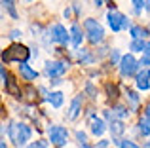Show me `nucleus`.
<instances>
[{"label": "nucleus", "mask_w": 150, "mask_h": 148, "mask_svg": "<svg viewBox=\"0 0 150 148\" xmlns=\"http://www.w3.org/2000/svg\"><path fill=\"white\" fill-rule=\"evenodd\" d=\"M0 148H8V144H6V139H4V141H0Z\"/></svg>", "instance_id": "2f4dec72"}, {"label": "nucleus", "mask_w": 150, "mask_h": 148, "mask_svg": "<svg viewBox=\"0 0 150 148\" xmlns=\"http://www.w3.org/2000/svg\"><path fill=\"white\" fill-rule=\"evenodd\" d=\"M84 34H86V30H82V27L78 25V23H74V25L70 27V44H72L74 48H80L82 42H84Z\"/></svg>", "instance_id": "9b49d317"}, {"label": "nucleus", "mask_w": 150, "mask_h": 148, "mask_svg": "<svg viewBox=\"0 0 150 148\" xmlns=\"http://www.w3.org/2000/svg\"><path fill=\"white\" fill-rule=\"evenodd\" d=\"M146 36H148L146 29H143V27H139V25L131 27V38H146Z\"/></svg>", "instance_id": "6ab92c4d"}, {"label": "nucleus", "mask_w": 150, "mask_h": 148, "mask_svg": "<svg viewBox=\"0 0 150 148\" xmlns=\"http://www.w3.org/2000/svg\"><path fill=\"white\" fill-rule=\"evenodd\" d=\"M141 67H150V53L144 51L143 57H141Z\"/></svg>", "instance_id": "393cba45"}, {"label": "nucleus", "mask_w": 150, "mask_h": 148, "mask_svg": "<svg viewBox=\"0 0 150 148\" xmlns=\"http://www.w3.org/2000/svg\"><path fill=\"white\" fill-rule=\"evenodd\" d=\"M144 51H148V53H150V42H146V49H144Z\"/></svg>", "instance_id": "f704fd0d"}, {"label": "nucleus", "mask_w": 150, "mask_h": 148, "mask_svg": "<svg viewBox=\"0 0 150 148\" xmlns=\"http://www.w3.org/2000/svg\"><path fill=\"white\" fill-rule=\"evenodd\" d=\"M8 135H10V139L13 141L15 146H25L30 141V137H33V129L23 122H13V123H10Z\"/></svg>", "instance_id": "f257e3e1"}, {"label": "nucleus", "mask_w": 150, "mask_h": 148, "mask_svg": "<svg viewBox=\"0 0 150 148\" xmlns=\"http://www.w3.org/2000/svg\"><path fill=\"white\" fill-rule=\"evenodd\" d=\"M131 6H133V11L139 15L143 11V8H146V0H131Z\"/></svg>", "instance_id": "412c9836"}, {"label": "nucleus", "mask_w": 150, "mask_h": 148, "mask_svg": "<svg viewBox=\"0 0 150 148\" xmlns=\"http://www.w3.org/2000/svg\"><path fill=\"white\" fill-rule=\"evenodd\" d=\"M106 23H108V27L114 30V32H120V30L131 29L129 19L125 17L124 13H118V11H114V10H110L108 13H106Z\"/></svg>", "instance_id": "39448f33"}, {"label": "nucleus", "mask_w": 150, "mask_h": 148, "mask_svg": "<svg viewBox=\"0 0 150 148\" xmlns=\"http://www.w3.org/2000/svg\"><path fill=\"white\" fill-rule=\"evenodd\" d=\"M146 148H150V139H148V142H146Z\"/></svg>", "instance_id": "c9c22d12"}, {"label": "nucleus", "mask_w": 150, "mask_h": 148, "mask_svg": "<svg viewBox=\"0 0 150 148\" xmlns=\"http://www.w3.org/2000/svg\"><path fill=\"white\" fill-rule=\"evenodd\" d=\"M78 59H80L82 63L88 65V63H91V61H93V57L88 53V49H78Z\"/></svg>", "instance_id": "4be33fe9"}, {"label": "nucleus", "mask_w": 150, "mask_h": 148, "mask_svg": "<svg viewBox=\"0 0 150 148\" xmlns=\"http://www.w3.org/2000/svg\"><path fill=\"white\" fill-rule=\"evenodd\" d=\"M129 49H131L133 53H144V49H146L144 38H133L131 44H129Z\"/></svg>", "instance_id": "dca6fc26"}, {"label": "nucleus", "mask_w": 150, "mask_h": 148, "mask_svg": "<svg viewBox=\"0 0 150 148\" xmlns=\"http://www.w3.org/2000/svg\"><path fill=\"white\" fill-rule=\"evenodd\" d=\"M108 129H110V133H112L114 137H118V135H122V133L125 131V125H124V122H122V120L114 118V120H110Z\"/></svg>", "instance_id": "2eb2a0df"}, {"label": "nucleus", "mask_w": 150, "mask_h": 148, "mask_svg": "<svg viewBox=\"0 0 150 148\" xmlns=\"http://www.w3.org/2000/svg\"><path fill=\"white\" fill-rule=\"evenodd\" d=\"M48 32H50L51 42H55V44H61V46L70 44V30H67L65 27L61 25V23H55V25H51Z\"/></svg>", "instance_id": "0eeeda50"}, {"label": "nucleus", "mask_w": 150, "mask_h": 148, "mask_svg": "<svg viewBox=\"0 0 150 148\" xmlns=\"http://www.w3.org/2000/svg\"><path fill=\"white\" fill-rule=\"evenodd\" d=\"M95 6L99 8V6H103V0H95Z\"/></svg>", "instance_id": "72a5a7b5"}, {"label": "nucleus", "mask_w": 150, "mask_h": 148, "mask_svg": "<svg viewBox=\"0 0 150 148\" xmlns=\"http://www.w3.org/2000/svg\"><path fill=\"white\" fill-rule=\"evenodd\" d=\"M48 137H50L51 144L61 148V146H65L67 142H69V131H67V127H63V125H51L48 129Z\"/></svg>", "instance_id": "423d86ee"}, {"label": "nucleus", "mask_w": 150, "mask_h": 148, "mask_svg": "<svg viewBox=\"0 0 150 148\" xmlns=\"http://www.w3.org/2000/svg\"><path fill=\"white\" fill-rule=\"evenodd\" d=\"M76 141L80 142V144H82V142H88V137H86V133H84V131H80V129L76 131Z\"/></svg>", "instance_id": "a878e982"}, {"label": "nucleus", "mask_w": 150, "mask_h": 148, "mask_svg": "<svg viewBox=\"0 0 150 148\" xmlns=\"http://www.w3.org/2000/svg\"><path fill=\"white\" fill-rule=\"evenodd\" d=\"M2 82H4V85L10 82V80H8V72H6V68H4V67H2Z\"/></svg>", "instance_id": "c85d7f7f"}, {"label": "nucleus", "mask_w": 150, "mask_h": 148, "mask_svg": "<svg viewBox=\"0 0 150 148\" xmlns=\"http://www.w3.org/2000/svg\"><path fill=\"white\" fill-rule=\"evenodd\" d=\"M25 2H33V0H25Z\"/></svg>", "instance_id": "4c0bfd02"}, {"label": "nucleus", "mask_w": 150, "mask_h": 148, "mask_svg": "<svg viewBox=\"0 0 150 148\" xmlns=\"http://www.w3.org/2000/svg\"><path fill=\"white\" fill-rule=\"evenodd\" d=\"M84 30H86V34H88V40L91 42L93 46L101 44V42L105 40V29H103L99 25V21H95V19H86Z\"/></svg>", "instance_id": "f03ea898"}, {"label": "nucleus", "mask_w": 150, "mask_h": 148, "mask_svg": "<svg viewBox=\"0 0 150 148\" xmlns=\"http://www.w3.org/2000/svg\"><path fill=\"white\" fill-rule=\"evenodd\" d=\"M19 74H21V78L27 80V82H33V80L38 78V72L34 70L30 65H27V61H25V63H19Z\"/></svg>", "instance_id": "f8f14e48"}, {"label": "nucleus", "mask_w": 150, "mask_h": 148, "mask_svg": "<svg viewBox=\"0 0 150 148\" xmlns=\"http://www.w3.org/2000/svg\"><path fill=\"white\" fill-rule=\"evenodd\" d=\"M25 148H34V144H29V146H25Z\"/></svg>", "instance_id": "e433bc0d"}, {"label": "nucleus", "mask_w": 150, "mask_h": 148, "mask_svg": "<svg viewBox=\"0 0 150 148\" xmlns=\"http://www.w3.org/2000/svg\"><path fill=\"white\" fill-rule=\"evenodd\" d=\"M122 57H124V55H120V51H118L116 48H112V49H110V53H108V59H110V63H112V65H120Z\"/></svg>", "instance_id": "aec40b11"}, {"label": "nucleus", "mask_w": 150, "mask_h": 148, "mask_svg": "<svg viewBox=\"0 0 150 148\" xmlns=\"http://www.w3.org/2000/svg\"><path fill=\"white\" fill-rule=\"evenodd\" d=\"M120 148H141V146H139V144H135L133 141H129V139H122Z\"/></svg>", "instance_id": "b1692460"}, {"label": "nucleus", "mask_w": 150, "mask_h": 148, "mask_svg": "<svg viewBox=\"0 0 150 148\" xmlns=\"http://www.w3.org/2000/svg\"><path fill=\"white\" fill-rule=\"evenodd\" d=\"M82 103H84V95H76L72 99V103H70V108H69V112H67V118L69 120H76L78 116H80V112H82Z\"/></svg>", "instance_id": "9d476101"}, {"label": "nucleus", "mask_w": 150, "mask_h": 148, "mask_svg": "<svg viewBox=\"0 0 150 148\" xmlns=\"http://www.w3.org/2000/svg\"><path fill=\"white\" fill-rule=\"evenodd\" d=\"M144 116H146V118L150 120V104H148V106H146V110H144Z\"/></svg>", "instance_id": "7c9ffc66"}, {"label": "nucleus", "mask_w": 150, "mask_h": 148, "mask_svg": "<svg viewBox=\"0 0 150 148\" xmlns=\"http://www.w3.org/2000/svg\"><path fill=\"white\" fill-rule=\"evenodd\" d=\"M105 131H106V123L103 122L101 118H95V116L91 114V133L95 135V137H103Z\"/></svg>", "instance_id": "ddd939ff"}, {"label": "nucleus", "mask_w": 150, "mask_h": 148, "mask_svg": "<svg viewBox=\"0 0 150 148\" xmlns=\"http://www.w3.org/2000/svg\"><path fill=\"white\" fill-rule=\"evenodd\" d=\"M125 97H127V101H131V104H133V108H135L137 106V104H139V95H137V93L135 91H127V93H125Z\"/></svg>", "instance_id": "5701e85b"}, {"label": "nucleus", "mask_w": 150, "mask_h": 148, "mask_svg": "<svg viewBox=\"0 0 150 148\" xmlns=\"http://www.w3.org/2000/svg\"><path fill=\"white\" fill-rule=\"evenodd\" d=\"M10 38H11V40H17V38H21V30L13 29V30L10 32Z\"/></svg>", "instance_id": "cd10ccee"}, {"label": "nucleus", "mask_w": 150, "mask_h": 148, "mask_svg": "<svg viewBox=\"0 0 150 148\" xmlns=\"http://www.w3.org/2000/svg\"><path fill=\"white\" fill-rule=\"evenodd\" d=\"M135 85L139 91H146V89L150 87V68H143L141 72H137L135 76Z\"/></svg>", "instance_id": "1a4fd4ad"}, {"label": "nucleus", "mask_w": 150, "mask_h": 148, "mask_svg": "<svg viewBox=\"0 0 150 148\" xmlns=\"http://www.w3.org/2000/svg\"><path fill=\"white\" fill-rule=\"evenodd\" d=\"M33 144H34V148H50V141H36Z\"/></svg>", "instance_id": "bb28decb"}, {"label": "nucleus", "mask_w": 150, "mask_h": 148, "mask_svg": "<svg viewBox=\"0 0 150 148\" xmlns=\"http://www.w3.org/2000/svg\"><path fill=\"white\" fill-rule=\"evenodd\" d=\"M139 67H141V61H137L131 53H127V55L122 57L120 65H118V68H120V76L122 78H131V76H135V74L139 72Z\"/></svg>", "instance_id": "7ed1b4c3"}, {"label": "nucleus", "mask_w": 150, "mask_h": 148, "mask_svg": "<svg viewBox=\"0 0 150 148\" xmlns=\"http://www.w3.org/2000/svg\"><path fill=\"white\" fill-rule=\"evenodd\" d=\"M144 10H146L148 13H150V0H146V8H144Z\"/></svg>", "instance_id": "473e14b6"}, {"label": "nucleus", "mask_w": 150, "mask_h": 148, "mask_svg": "<svg viewBox=\"0 0 150 148\" xmlns=\"http://www.w3.org/2000/svg\"><path fill=\"white\" fill-rule=\"evenodd\" d=\"M2 6L8 10V13L11 15L13 19H17L19 15H17V11H15V0H2Z\"/></svg>", "instance_id": "a211bd4d"}, {"label": "nucleus", "mask_w": 150, "mask_h": 148, "mask_svg": "<svg viewBox=\"0 0 150 148\" xmlns=\"http://www.w3.org/2000/svg\"><path fill=\"white\" fill-rule=\"evenodd\" d=\"M67 70H69L67 61H48L44 65V74L48 78H61Z\"/></svg>", "instance_id": "6e6552de"}, {"label": "nucleus", "mask_w": 150, "mask_h": 148, "mask_svg": "<svg viewBox=\"0 0 150 148\" xmlns=\"http://www.w3.org/2000/svg\"><path fill=\"white\" fill-rule=\"evenodd\" d=\"M29 48H25V46H19V44H13L10 49H6L2 55L4 63H10V61H17V63H25L27 59H29Z\"/></svg>", "instance_id": "20e7f679"}, {"label": "nucleus", "mask_w": 150, "mask_h": 148, "mask_svg": "<svg viewBox=\"0 0 150 148\" xmlns=\"http://www.w3.org/2000/svg\"><path fill=\"white\" fill-rule=\"evenodd\" d=\"M139 133L143 137H150V120L144 116V120H139Z\"/></svg>", "instance_id": "f3484780"}, {"label": "nucleus", "mask_w": 150, "mask_h": 148, "mask_svg": "<svg viewBox=\"0 0 150 148\" xmlns=\"http://www.w3.org/2000/svg\"><path fill=\"white\" fill-rule=\"evenodd\" d=\"M48 103H50L53 108H61L63 103H65V95H63L61 91H51L50 97H48Z\"/></svg>", "instance_id": "4468645a"}, {"label": "nucleus", "mask_w": 150, "mask_h": 148, "mask_svg": "<svg viewBox=\"0 0 150 148\" xmlns=\"http://www.w3.org/2000/svg\"><path fill=\"white\" fill-rule=\"evenodd\" d=\"M108 144H110L108 141H101V142H99V144H97L95 148H108Z\"/></svg>", "instance_id": "c756f323"}]
</instances>
